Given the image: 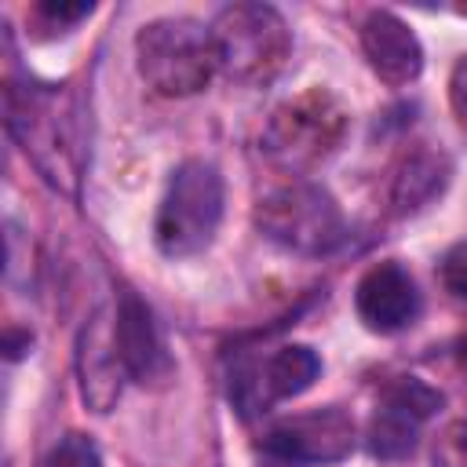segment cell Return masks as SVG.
Segmentation results:
<instances>
[{
    "label": "cell",
    "mask_w": 467,
    "mask_h": 467,
    "mask_svg": "<svg viewBox=\"0 0 467 467\" xmlns=\"http://www.w3.org/2000/svg\"><path fill=\"white\" fill-rule=\"evenodd\" d=\"M135 66L146 88L164 99H186L212 84L219 51L212 26L190 15H164L135 33Z\"/></svg>",
    "instance_id": "cell-1"
},
{
    "label": "cell",
    "mask_w": 467,
    "mask_h": 467,
    "mask_svg": "<svg viewBox=\"0 0 467 467\" xmlns=\"http://www.w3.org/2000/svg\"><path fill=\"white\" fill-rule=\"evenodd\" d=\"M347 131H350V109L343 106V99L328 88H306L285 99L281 106H274L259 142L277 168L303 175L325 164L339 150Z\"/></svg>",
    "instance_id": "cell-2"
},
{
    "label": "cell",
    "mask_w": 467,
    "mask_h": 467,
    "mask_svg": "<svg viewBox=\"0 0 467 467\" xmlns=\"http://www.w3.org/2000/svg\"><path fill=\"white\" fill-rule=\"evenodd\" d=\"M223 208H226V186L219 168L204 157H186L168 175L164 197L157 204L153 241L161 255L168 259L201 255L219 234Z\"/></svg>",
    "instance_id": "cell-3"
},
{
    "label": "cell",
    "mask_w": 467,
    "mask_h": 467,
    "mask_svg": "<svg viewBox=\"0 0 467 467\" xmlns=\"http://www.w3.org/2000/svg\"><path fill=\"white\" fill-rule=\"evenodd\" d=\"M259 234L296 255H328L347 241V219L336 197L306 179L281 182L255 201L252 212Z\"/></svg>",
    "instance_id": "cell-4"
},
{
    "label": "cell",
    "mask_w": 467,
    "mask_h": 467,
    "mask_svg": "<svg viewBox=\"0 0 467 467\" xmlns=\"http://www.w3.org/2000/svg\"><path fill=\"white\" fill-rule=\"evenodd\" d=\"M212 36L219 51V73L252 88L270 84L292 55V29L270 4L219 7V15L212 18Z\"/></svg>",
    "instance_id": "cell-5"
},
{
    "label": "cell",
    "mask_w": 467,
    "mask_h": 467,
    "mask_svg": "<svg viewBox=\"0 0 467 467\" xmlns=\"http://www.w3.org/2000/svg\"><path fill=\"white\" fill-rule=\"evenodd\" d=\"M58 84H26L18 88L7 80L4 88V113L7 131L18 139L26 157L36 171L62 193H77V157L69 139L66 109H58Z\"/></svg>",
    "instance_id": "cell-6"
},
{
    "label": "cell",
    "mask_w": 467,
    "mask_h": 467,
    "mask_svg": "<svg viewBox=\"0 0 467 467\" xmlns=\"http://www.w3.org/2000/svg\"><path fill=\"white\" fill-rule=\"evenodd\" d=\"M317 376H321L317 350L306 343H288V347H277L266 361H255V358L237 361L230 368L226 394H230V405L241 420H255L274 401H285V398L310 390Z\"/></svg>",
    "instance_id": "cell-7"
},
{
    "label": "cell",
    "mask_w": 467,
    "mask_h": 467,
    "mask_svg": "<svg viewBox=\"0 0 467 467\" xmlns=\"http://www.w3.org/2000/svg\"><path fill=\"white\" fill-rule=\"evenodd\" d=\"M354 441H358L354 416L339 405L281 416L259 434V449L288 463H339L354 452Z\"/></svg>",
    "instance_id": "cell-8"
},
{
    "label": "cell",
    "mask_w": 467,
    "mask_h": 467,
    "mask_svg": "<svg viewBox=\"0 0 467 467\" xmlns=\"http://www.w3.org/2000/svg\"><path fill=\"white\" fill-rule=\"evenodd\" d=\"M113 336H117V350L128 368V379H135L139 387H164L171 379L175 361L168 354L161 325H157L150 303L131 288H124L117 296Z\"/></svg>",
    "instance_id": "cell-9"
},
{
    "label": "cell",
    "mask_w": 467,
    "mask_h": 467,
    "mask_svg": "<svg viewBox=\"0 0 467 467\" xmlns=\"http://www.w3.org/2000/svg\"><path fill=\"white\" fill-rule=\"evenodd\" d=\"M354 310H358V321L376 336H394V332L409 328L416 321V314H420L416 277L398 259L372 263L358 277Z\"/></svg>",
    "instance_id": "cell-10"
},
{
    "label": "cell",
    "mask_w": 467,
    "mask_h": 467,
    "mask_svg": "<svg viewBox=\"0 0 467 467\" xmlns=\"http://www.w3.org/2000/svg\"><path fill=\"white\" fill-rule=\"evenodd\" d=\"M128 368L120 361L117 350V336H113V314L106 306H99L91 314V321L80 328L77 336V383H80V401L91 412H109L120 401Z\"/></svg>",
    "instance_id": "cell-11"
},
{
    "label": "cell",
    "mask_w": 467,
    "mask_h": 467,
    "mask_svg": "<svg viewBox=\"0 0 467 467\" xmlns=\"http://www.w3.org/2000/svg\"><path fill=\"white\" fill-rule=\"evenodd\" d=\"M358 36H361L368 69L387 88H405L423 73V44L409 29V22L398 18L394 11H383V7L368 11Z\"/></svg>",
    "instance_id": "cell-12"
},
{
    "label": "cell",
    "mask_w": 467,
    "mask_h": 467,
    "mask_svg": "<svg viewBox=\"0 0 467 467\" xmlns=\"http://www.w3.org/2000/svg\"><path fill=\"white\" fill-rule=\"evenodd\" d=\"M452 182V161L449 153L427 146V142H416L409 146L394 164H390V175H387V208L405 219V215H416L423 208H431Z\"/></svg>",
    "instance_id": "cell-13"
},
{
    "label": "cell",
    "mask_w": 467,
    "mask_h": 467,
    "mask_svg": "<svg viewBox=\"0 0 467 467\" xmlns=\"http://www.w3.org/2000/svg\"><path fill=\"white\" fill-rule=\"evenodd\" d=\"M420 423H423V420L412 416L409 409H401V405L379 398V405H376V412H372V420H368V434H365V438H368V452H372L376 460H387V463L409 456L412 445H416Z\"/></svg>",
    "instance_id": "cell-14"
},
{
    "label": "cell",
    "mask_w": 467,
    "mask_h": 467,
    "mask_svg": "<svg viewBox=\"0 0 467 467\" xmlns=\"http://www.w3.org/2000/svg\"><path fill=\"white\" fill-rule=\"evenodd\" d=\"M95 11V4H69V0H40L26 11V26L33 40H55L66 36L69 29H77L88 15Z\"/></svg>",
    "instance_id": "cell-15"
},
{
    "label": "cell",
    "mask_w": 467,
    "mask_h": 467,
    "mask_svg": "<svg viewBox=\"0 0 467 467\" xmlns=\"http://www.w3.org/2000/svg\"><path fill=\"white\" fill-rule=\"evenodd\" d=\"M44 467H102V449L95 445L91 434L69 431V434H62V438L47 449Z\"/></svg>",
    "instance_id": "cell-16"
},
{
    "label": "cell",
    "mask_w": 467,
    "mask_h": 467,
    "mask_svg": "<svg viewBox=\"0 0 467 467\" xmlns=\"http://www.w3.org/2000/svg\"><path fill=\"white\" fill-rule=\"evenodd\" d=\"M431 463L434 467H467V416L449 420L431 445Z\"/></svg>",
    "instance_id": "cell-17"
},
{
    "label": "cell",
    "mask_w": 467,
    "mask_h": 467,
    "mask_svg": "<svg viewBox=\"0 0 467 467\" xmlns=\"http://www.w3.org/2000/svg\"><path fill=\"white\" fill-rule=\"evenodd\" d=\"M438 281H441V288H445L449 296L467 299V241H456V244L441 255V263H438Z\"/></svg>",
    "instance_id": "cell-18"
},
{
    "label": "cell",
    "mask_w": 467,
    "mask_h": 467,
    "mask_svg": "<svg viewBox=\"0 0 467 467\" xmlns=\"http://www.w3.org/2000/svg\"><path fill=\"white\" fill-rule=\"evenodd\" d=\"M449 106H452V117L467 128V51L456 58L449 73Z\"/></svg>",
    "instance_id": "cell-19"
},
{
    "label": "cell",
    "mask_w": 467,
    "mask_h": 467,
    "mask_svg": "<svg viewBox=\"0 0 467 467\" xmlns=\"http://www.w3.org/2000/svg\"><path fill=\"white\" fill-rule=\"evenodd\" d=\"M29 347H33V332H29V328H15V325H11V328L4 332V354H7L11 361L26 358Z\"/></svg>",
    "instance_id": "cell-20"
},
{
    "label": "cell",
    "mask_w": 467,
    "mask_h": 467,
    "mask_svg": "<svg viewBox=\"0 0 467 467\" xmlns=\"http://www.w3.org/2000/svg\"><path fill=\"white\" fill-rule=\"evenodd\" d=\"M460 361H463V365H467V332H463V336H460Z\"/></svg>",
    "instance_id": "cell-21"
}]
</instances>
